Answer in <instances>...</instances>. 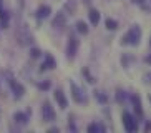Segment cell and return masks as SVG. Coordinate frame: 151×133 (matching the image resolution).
<instances>
[{
    "instance_id": "3",
    "label": "cell",
    "mask_w": 151,
    "mask_h": 133,
    "mask_svg": "<svg viewBox=\"0 0 151 133\" xmlns=\"http://www.w3.org/2000/svg\"><path fill=\"white\" fill-rule=\"evenodd\" d=\"M70 93H71V98H73L75 103H78V105H86V103H88V95H86L85 90L81 88L78 83H75L73 80L70 82Z\"/></svg>"
},
{
    "instance_id": "9",
    "label": "cell",
    "mask_w": 151,
    "mask_h": 133,
    "mask_svg": "<svg viewBox=\"0 0 151 133\" xmlns=\"http://www.w3.org/2000/svg\"><path fill=\"white\" fill-rule=\"evenodd\" d=\"M57 68V60H55V57L52 55V53H45L43 57V63L40 65V72L43 73V72H48V70H55Z\"/></svg>"
},
{
    "instance_id": "28",
    "label": "cell",
    "mask_w": 151,
    "mask_h": 133,
    "mask_svg": "<svg viewBox=\"0 0 151 133\" xmlns=\"http://www.w3.org/2000/svg\"><path fill=\"white\" fill-rule=\"evenodd\" d=\"M143 83L145 85H151V72H146L143 75Z\"/></svg>"
},
{
    "instance_id": "16",
    "label": "cell",
    "mask_w": 151,
    "mask_h": 133,
    "mask_svg": "<svg viewBox=\"0 0 151 133\" xmlns=\"http://www.w3.org/2000/svg\"><path fill=\"white\" fill-rule=\"evenodd\" d=\"M10 27V12L5 9H0V28H9Z\"/></svg>"
},
{
    "instance_id": "10",
    "label": "cell",
    "mask_w": 151,
    "mask_h": 133,
    "mask_svg": "<svg viewBox=\"0 0 151 133\" xmlns=\"http://www.w3.org/2000/svg\"><path fill=\"white\" fill-rule=\"evenodd\" d=\"M67 22H68L67 13L65 12H58L57 15L53 17V20H52V27L57 28V30H63V28L67 27Z\"/></svg>"
},
{
    "instance_id": "5",
    "label": "cell",
    "mask_w": 151,
    "mask_h": 133,
    "mask_svg": "<svg viewBox=\"0 0 151 133\" xmlns=\"http://www.w3.org/2000/svg\"><path fill=\"white\" fill-rule=\"evenodd\" d=\"M121 121H123V128L128 133L138 132V120H136V116H133L129 111H123V113H121Z\"/></svg>"
},
{
    "instance_id": "18",
    "label": "cell",
    "mask_w": 151,
    "mask_h": 133,
    "mask_svg": "<svg viewBox=\"0 0 151 133\" xmlns=\"http://www.w3.org/2000/svg\"><path fill=\"white\" fill-rule=\"evenodd\" d=\"M93 97H95V100H96L100 105H106L108 100H110V98H108V95L103 92V90H95V92H93Z\"/></svg>"
},
{
    "instance_id": "8",
    "label": "cell",
    "mask_w": 151,
    "mask_h": 133,
    "mask_svg": "<svg viewBox=\"0 0 151 133\" xmlns=\"http://www.w3.org/2000/svg\"><path fill=\"white\" fill-rule=\"evenodd\" d=\"M32 40H33V37H32L30 30L27 28V25H23L22 28L18 30V33H17L18 45H22V47H28V45H32Z\"/></svg>"
},
{
    "instance_id": "23",
    "label": "cell",
    "mask_w": 151,
    "mask_h": 133,
    "mask_svg": "<svg viewBox=\"0 0 151 133\" xmlns=\"http://www.w3.org/2000/svg\"><path fill=\"white\" fill-rule=\"evenodd\" d=\"M105 27H106V30L115 32L118 28V20H115V18H106L105 20Z\"/></svg>"
},
{
    "instance_id": "30",
    "label": "cell",
    "mask_w": 151,
    "mask_h": 133,
    "mask_svg": "<svg viewBox=\"0 0 151 133\" xmlns=\"http://www.w3.org/2000/svg\"><path fill=\"white\" fill-rule=\"evenodd\" d=\"M145 63H148V65H151V53L145 57Z\"/></svg>"
},
{
    "instance_id": "11",
    "label": "cell",
    "mask_w": 151,
    "mask_h": 133,
    "mask_svg": "<svg viewBox=\"0 0 151 133\" xmlns=\"http://www.w3.org/2000/svg\"><path fill=\"white\" fill-rule=\"evenodd\" d=\"M53 98H55V102H57V105L60 106V110H67L68 108V98H67V95H65V92H63L62 88L55 90Z\"/></svg>"
},
{
    "instance_id": "26",
    "label": "cell",
    "mask_w": 151,
    "mask_h": 133,
    "mask_svg": "<svg viewBox=\"0 0 151 133\" xmlns=\"http://www.w3.org/2000/svg\"><path fill=\"white\" fill-rule=\"evenodd\" d=\"M68 130L70 132H78V128H76V125H75V118H73V115H70L68 116Z\"/></svg>"
},
{
    "instance_id": "17",
    "label": "cell",
    "mask_w": 151,
    "mask_h": 133,
    "mask_svg": "<svg viewBox=\"0 0 151 133\" xmlns=\"http://www.w3.org/2000/svg\"><path fill=\"white\" fill-rule=\"evenodd\" d=\"M88 18H90V23L93 27H96L98 23H100V20H101V13L98 12L96 9H91L88 12Z\"/></svg>"
},
{
    "instance_id": "12",
    "label": "cell",
    "mask_w": 151,
    "mask_h": 133,
    "mask_svg": "<svg viewBox=\"0 0 151 133\" xmlns=\"http://www.w3.org/2000/svg\"><path fill=\"white\" fill-rule=\"evenodd\" d=\"M14 121L17 125H20V126H27L28 121H30V110L27 111H15L14 113Z\"/></svg>"
},
{
    "instance_id": "13",
    "label": "cell",
    "mask_w": 151,
    "mask_h": 133,
    "mask_svg": "<svg viewBox=\"0 0 151 133\" xmlns=\"http://www.w3.org/2000/svg\"><path fill=\"white\" fill-rule=\"evenodd\" d=\"M50 15H52V7H50V5H47V4L40 5V7L35 10V18L38 20V22H43V20H47Z\"/></svg>"
},
{
    "instance_id": "34",
    "label": "cell",
    "mask_w": 151,
    "mask_h": 133,
    "mask_svg": "<svg viewBox=\"0 0 151 133\" xmlns=\"http://www.w3.org/2000/svg\"><path fill=\"white\" fill-rule=\"evenodd\" d=\"M150 47H151V38H150Z\"/></svg>"
},
{
    "instance_id": "7",
    "label": "cell",
    "mask_w": 151,
    "mask_h": 133,
    "mask_svg": "<svg viewBox=\"0 0 151 133\" xmlns=\"http://www.w3.org/2000/svg\"><path fill=\"white\" fill-rule=\"evenodd\" d=\"M128 100L131 102V105H133V110L134 113H136V120L138 121H143V105H141V98L138 97L136 93H129L128 95Z\"/></svg>"
},
{
    "instance_id": "21",
    "label": "cell",
    "mask_w": 151,
    "mask_h": 133,
    "mask_svg": "<svg viewBox=\"0 0 151 133\" xmlns=\"http://www.w3.org/2000/svg\"><path fill=\"white\" fill-rule=\"evenodd\" d=\"M128 95H129V93H126L124 90L118 88V90H116V93H115V100H116V103H124L126 100H128Z\"/></svg>"
},
{
    "instance_id": "24",
    "label": "cell",
    "mask_w": 151,
    "mask_h": 133,
    "mask_svg": "<svg viewBox=\"0 0 151 133\" xmlns=\"http://www.w3.org/2000/svg\"><path fill=\"white\" fill-rule=\"evenodd\" d=\"M42 55H43V52H42L38 47H30V58L32 60H38Z\"/></svg>"
},
{
    "instance_id": "32",
    "label": "cell",
    "mask_w": 151,
    "mask_h": 133,
    "mask_svg": "<svg viewBox=\"0 0 151 133\" xmlns=\"http://www.w3.org/2000/svg\"><path fill=\"white\" fill-rule=\"evenodd\" d=\"M148 100H150V103H151V95H148Z\"/></svg>"
},
{
    "instance_id": "20",
    "label": "cell",
    "mask_w": 151,
    "mask_h": 133,
    "mask_svg": "<svg viewBox=\"0 0 151 133\" xmlns=\"http://www.w3.org/2000/svg\"><path fill=\"white\" fill-rule=\"evenodd\" d=\"M81 75L85 77V80H86V82H88L90 85H95V83H96V78H95V77L91 75V72H90L88 66H83V70H81Z\"/></svg>"
},
{
    "instance_id": "19",
    "label": "cell",
    "mask_w": 151,
    "mask_h": 133,
    "mask_svg": "<svg viewBox=\"0 0 151 133\" xmlns=\"http://www.w3.org/2000/svg\"><path fill=\"white\" fill-rule=\"evenodd\" d=\"M75 28H76V32H78L80 35H88V32H90L86 22H83V20H78V22L75 23Z\"/></svg>"
},
{
    "instance_id": "27",
    "label": "cell",
    "mask_w": 151,
    "mask_h": 133,
    "mask_svg": "<svg viewBox=\"0 0 151 133\" xmlns=\"http://www.w3.org/2000/svg\"><path fill=\"white\" fill-rule=\"evenodd\" d=\"M133 2H134V4H138V5H139V7H141L143 10H146V12L150 10V7L146 5V2H148V0H133Z\"/></svg>"
},
{
    "instance_id": "22",
    "label": "cell",
    "mask_w": 151,
    "mask_h": 133,
    "mask_svg": "<svg viewBox=\"0 0 151 133\" xmlns=\"http://www.w3.org/2000/svg\"><path fill=\"white\" fill-rule=\"evenodd\" d=\"M37 88L40 90V92H48L52 88V80H40L37 83Z\"/></svg>"
},
{
    "instance_id": "29",
    "label": "cell",
    "mask_w": 151,
    "mask_h": 133,
    "mask_svg": "<svg viewBox=\"0 0 151 133\" xmlns=\"http://www.w3.org/2000/svg\"><path fill=\"white\" fill-rule=\"evenodd\" d=\"M145 132H151V121H146V123H145Z\"/></svg>"
},
{
    "instance_id": "33",
    "label": "cell",
    "mask_w": 151,
    "mask_h": 133,
    "mask_svg": "<svg viewBox=\"0 0 151 133\" xmlns=\"http://www.w3.org/2000/svg\"><path fill=\"white\" fill-rule=\"evenodd\" d=\"M90 2H91V0H85V4H90Z\"/></svg>"
},
{
    "instance_id": "14",
    "label": "cell",
    "mask_w": 151,
    "mask_h": 133,
    "mask_svg": "<svg viewBox=\"0 0 151 133\" xmlns=\"http://www.w3.org/2000/svg\"><path fill=\"white\" fill-rule=\"evenodd\" d=\"M120 62H121V66H123V68H131L133 63L136 62V57L131 55V53H123L121 58H120Z\"/></svg>"
},
{
    "instance_id": "31",
    "label": "cell",
    "mask_w": 151,
    "mask_h": 133,
    "mask_svg": "<svg viewBox=\"0 0 151 133\" xmlns=\"http://www.w3.org/2000/svg\"><path fill=\"white\" fill-rule=\"evenodd\" d=\"M0 9H4V0H0Z\"/></svg>"
},
{
    "instance_id": "2",
    "label": "cell",
    "mask_w": 151,
    "mask_h": 133,
    "mask_svg": "<svg viewBox=\"0 0 151 133\" xmlns=\"http://www.w3.org/2000/svg\"><path fill=\"white\" fill-rule=\"evenodd\" d=\"M5 80H7V83H9V87H10V92L14 93V98L15 100H20V98L25 95V87H23L20 82H17V78H15L10 72L5 73Z\"/></svg>"
},
{
    "instance_id": "6",
    "label": "cell",
    "mask_w": 151,
    "mask_h": 133,
    "mask_svg": "<svg viewBox=\"0 0 151 133\" xmlns=\"http://www.w3.org/2000/svg\"><path fill=\"white\" fill-rule=\"evenodd\" d=\"M42 120L47 121V123H53L55 120H57V111H55V108L52 106L50 102L42 103Z\"/></svg>"
},
{
    "instance_id": "15",
    "label": "cell",
    "mask_w": 151,
    "mask_h": 133,
    "mask_svg": "<svg viewBox=\"0 0 151 133\" xmlns=\"http://www.w3.org/2000/svg\"><path fill=\"white\" fill-rule=\"evenodd\" d=\"M86 132L88 133H105L106 132V126L100 121H91V123L86 126Z\"/></svg>"
},
{
    "instance_id": "4",
    "label": "cell",
    "mask_w": 151,
    "mask_h": 133,
    "mask_svg": "<svg viewBox=\"0 0 151 133\" xmlns=\"http://www.w3.org/2000/svg\"><path fill=\"white\" fill-rule=\"evenodd\" d=\"M78 50H80V38H78L75 33H71V35L68 37L67 50H65V53H67V58H68V60H75V57H76V53H78Z\"/></svg>"
},
{
    "instance_id": "1",
    "label": "cell",
    "mask_w": 151,
    "mask_h": 133,
    "mask_svg": "<svg viewBox=\"0 0 151 133\" xmlns=\"http://www.w3.org/2000/svg\"><path fill=\"white\" fill-rule=\"evenodd\" d=\"M141 38H143V30L141 27L134 23L131 25L126 30L123 37H121V45H128V47H138V45L141 43Z\"/></svg>"
},
{
    "instance_id": "25",
    "label": "cell",
    "mask_w": 151,
    "mask_h": 133,
    "mask_svg": "<svg viewBox=\"0 0 151 133\" xmlns=\"http://www.w3.org/2000/svg\"><path fill=\"white\" fill-rule=\"evenodd\" d=\"M65 10L70 13H75L76 12V2L75 0H67L65 2Z\"/></svg>"
}]
</instances>
